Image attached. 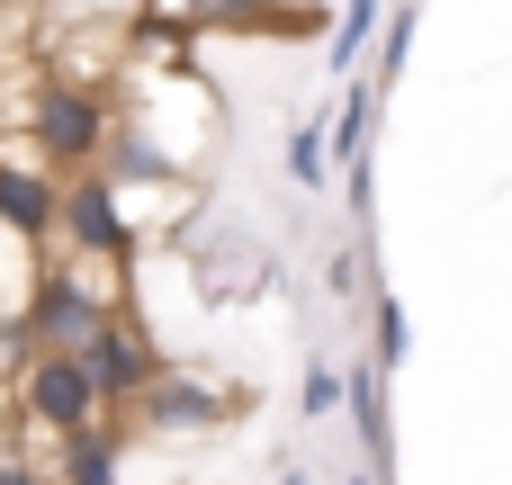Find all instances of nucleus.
Wrapping results in <instances>:
<instances>
[{
	"mask_svg": "<svg viewBox=\"0 0 512 485\" xmlns=\"http://www.w3.org/2000/svg\"><path fill=\"white\" fill-rule=\"evenodd\" d=\"M27 144H36V162L54 171V180H81V171H99L108 162V144H117V108L90 90V81H72V72H54V81H36V99H27Z\"/></svg>",
	"mask_w": 512,
	"mask_h": 485,
	"instance_id": "1",
	"label": "nucleus"
},
{
	"mask_svg": "<svg viewBox=\"0 0 512 485\" xmlns=\"http://www.w3.org/2000/svg\"><path fill=\"white\" fill-rule=\"evenodd\" d=\"M9 396H18V423H27L36 441H72V432H90V423H117L81 351H45V360H27Z\"/></svg>",
	"mask_w": 512,
	"mask_h": 485,
	"instance_id": "2",
	"label": "nucleus"
},
{
	"mask_svg": "<svg viewBox=\"0 0 512 485\" xmlns=\"http://www.w3.org/2000/svg\"><path fill=\"white\" fill-rule=\"evenodd\" d=\"M63 243L81 252V261H99V270H135V252H144V234H135V216H126V198H117V180L108 171H81V180H63Z\"/></svg>",
	"mask_w": 512,
	"mask_h": 485,
	"instance_id": "3",
	"label": "nucleus"
},
{
	"mask_svg": "<svg viewBox=\"0 0 512 485\" xmlns=\"http://www.w3.org/2000/svg\"><path fill=\"white\" fill-rule=\"evenodd\" d=\"M108 315H117V306H108V297H90L72 261L36 270V288H27V306H18V324H27V342H36V360H45V351H90Z\"/></svg>",
	"mask_w": 512,
	"mask_h": 485,
	"instance_id": "4",
	"label": "nucleus"
},
{
	"mask_svg": "<svg viewBox=\"0 0 512 485\" xmlns=\"http://www.w3.org/2000/svg\"><path fill=\"white\" fill-rule=\"evenodd\" d=\"M135 432H153V441H189V432H225L234 423V387L225 378H207V369H162L144 396H135V414H126Z\"/></svg>",
	"mask_w": 512,
	"mask_h": 485,
	"instance_id": "5",
	"label": "nucleus"
},
{
	"mask_svg": "<svg viewBox=\"0 0 512 485\" xmlns=\"http://www.w3.org/2000/svg\"><path fill=\"white\" fill-rule=\"evenodd\" d=\"M81 360H90V378H99L108 414H135V396L162 378V351H153V333H144L135 315H108V324H99V342H90Z\"/></svg>",
	"mask_w": 512,
	"mask_h": 485,
	"instance_id": "6",
	"label": "nucleus"
},
{
	"mask_svg": "<svg viewBox=\"0 0 512 485\" xmlns=\"http://www.w3.org/2000/svg\"><path fill=\"white\" fill-rule=\"evenodd\" d=\"M0 234H18V243H45V234H63V180H54L45 162H18V153H0Z\"/></svg>",
	"mask_w": 512,
	"mask_h": 485,
	"instance_id": "7",
	"label": "nucleus"
},
{
	"mask_svg": "<svg viewBox=\"0 0 512 485\" xmlns=\"http://www.w3.org/2000/svg\"><path fill=\"white\" fill-rule=\"evenodd\" d=\"M378 36H387V0H351L342 27H333V45H324V72L333 81H360V63L378 54Z\"/></svg>",
	"mask_w": 512,
	"mask_h": 485,
	"instance_id": "8",
	"label": "nucleus"
},
{
	"mask_svg": "<svg viewBox=\"0 0 512 485\" xmlns=\"http://www.w3.org/2000/svg\"><path fill=\"white\" fill-rule=\"evenodd\" d=\"M54 485H117V423H90L54 441Z\"/></svg>",
	"mask_w": 512,
	"mask_h": 485,
	"instance_id": "9",
	"label": "nucleus"
},
{
	"mask_svg": "<svg viewBox=\"0 0 512 485\" xmlns=\"http://www.w3.org/2000/svg\"><path fill=\"white\" fill-rule=\"evenodd\" d=\"M108 171H117V189H171V153H162V144L144 135V117H117Z\"/></svg>",
	"mask_w": 512,
	"mask_h": 485,
	"instance_id": "10",
	"label": "nucleus"
},
{
	"mask_svg": "<svg viewBox=\"0 0 512 485\" xmlns=\"http://www.w3.org/2000/svg\"><path fill=\"white\" fill-rule=\"evenodd\" d=\"M252 18H270V0H153L144 36H171V27H252Z\"/></svg>",
	"mask_w": 512,
	"mask_h": 485,
	"instance_id": "11",
	"label": "nucleus"
},
{
	"mask_svg": "<svg viewBox=\"0 0 512 485\" xmlns=\"http://www.w3.org/2000/svg\"><path fill=\"white\" fill-rule=\"evenodd\" d=\"M351 423H360V441L387 459V441H396V414H387V369H378V360H360V369H351Z\"/></svg>",
	"mask_w": 512,
	"mask_h": 485,
	"instance_id": "12",
	"label": "nucleus"
},
{
	"mask_svg": "<svg viewBox=\"0 0 512 485\" xmlns=\"http://www.w3.org/2000/svg\"><path fill=\"white\" fill-rule=\"evenodd\" d=\"M288 180H297V189H333V144H324V117H297V135H288Z\"/></svg>",
	"mask_w": 512,
	"mask_h": 485,
	"instance_id": "13",
	"label": "nucleus"
},
{
	"mask_svg": "<svg viewBox=\"0 0 512 485\" xmlns=\"http://www.w3.org/2000/svg\"><path fill=\"white\" fill-rule=\"evenodd\" d=\"M405 54H414V9H387V36H378V54H369V81H378V90H396Z\"/></svg>",
	"mask_w": 512,
	"mask_h": 485,
	"instance_id": "14",
	"label": "nucleus"
},
{
	"mask_svg": "<svg viewBox=\"0 0 512 485\" xmlns=\"http://www.w3.org/2000/svg\"><path fill=\"white\" fill-rule=\"evenodd\" d=\"M405 351H414V324H405V306H396V297L378 288V342H369V360H378V369L396 378V369H405Z\"/></svg>",
	"mask_w": 512,
	"mask_h": 485,
	"instance_id": "15",
	"label": "nucleus"
},
{
	"mask_svg": "<svg viewBox=\"0 0 512 485\" xmlns=\"http://www.w3.org/2000/svg\"><path fill=\"white\" fill-rule=\"evenodd\" d=\"M342 405H351V378H342L333 360H306V414H315V423H333Z\"/></svg>",
	"mask_w": 512,
	"mask_h": 485,
	"instance_id": "16",
	"label": "nucleus"
},
{
	"mask_svg": "<svg viewBox=\"0 0 512 485\" xmlns=\"http://www.w3.org/2000/svg\"><path fill=\"white\" fill-rule=\"evenodd\" d=\"M324 297H360V252H333L324 261Z\"/></svg>",
	"mask_w": 512,
	"mask_h": 485,
	"instance_id": "17",
	"label": "nucleus"
},
{
	"mask_svg": "<svg viewBox=\"0 0 512 485\" xmlns=\"http://www.w3.org/2000/svg\"><path fill=\"white\" fill-rule=\"evenodd\" d=\"M0 485H54V468H36V459H0Z\"/></svg>",
	"mask_w": 512,
	"mask_h": 485,
	"instance_id": "18",
	"label": "nucleus"
},
{
	"mask_svg": "<svg viewBox=\"0 0 512 485\" xmlns=\"http://www.w3.org/2000/svg\"><path fill=\"white\" fill-rule=\"evenodd\" d=\"M279 485H315V477H306V468H297V459H288V468H279Z\"/></svg>",
	"mask_w": 512,
	"mask_h": 485,
	"instance_id": "19",
	"label": "nucleus"
},
{
	"mask_svg": "<svg viewBox=\"0 0 512 485\" xmlns=\"http://www.w3.org/2000/svg\"><path fill=\"white\" fill-rule=\"evenodd\" d=\"M342 485H369V477H342Z\"/></svg>",
	"mask_w": 512,
	"mask_h": 485,
	"instance_id": "20",
	"label": "nucleus"
}]
</instances>
